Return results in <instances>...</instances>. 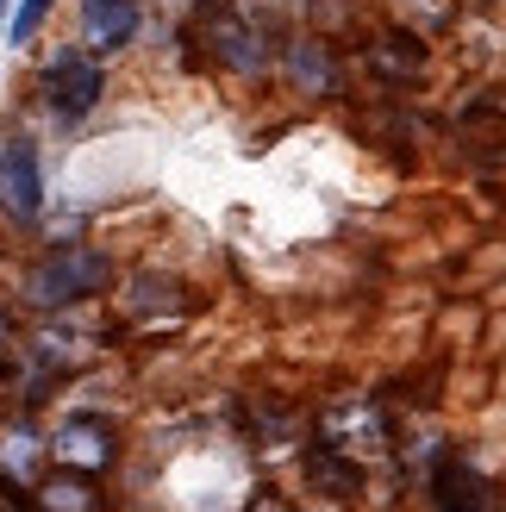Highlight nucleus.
Wrapping results in <instances>:
<instances>
[{
  "label": "nucleus",
  "mask_w": 506,
  "mask_h": 512,
  "mask_svg": "<svg viewBox=\"0 0 506 512\" xmlns=\"http://www.w3.org/2000/svg\"><path fill=\"white\" fill-rule=\"evenodd\" d=\"M482 506H488V481L475 475L463 456H450L432 475V512H482Z\"/></svg>",
  "instance_id": "423d86ee"
},
{
  "label": "nucleus",
  "mask_w": 506,
  "mask_h": 512,
  "mask_svg": "<svg viewBox=\"0 0 506 512\" xmlns=\"http://www.w3.org/2000/svg\"><path fill=\"white\" fill-rule=\"evenodd\" d=\"M132 32H138V0H82V44L94 57L132 44Z\"/></svg>",
  "instance_id": "20e7f679"
},
{
  "label": "nucleus",
  "mask_w": 506,
  "mask_h": 512,
  "mask_svg": "<svg viewBox=\"0 0 506 512\" xmlns=\"http://www.w3.org/2000/svg\"><path fill=\"white\" fill-rule=\"evenodd\" d=\"M50 7H57V0H19V13H13V44H32V32L44 25Z\"/></svg>",
  "instance_id": "0eeeda50"
},
{
  "label": "nucleus",
  "mask_w": 506,
  "mask_h": 512,
  "mask_svg": "<svg viewBox=\"0 0 506 512\" xmlns=\"http://www.w3.org/2000/svg\"><path fill=\"white\" fill-rule=\"evenodd\" d=\"M13 369V325H7V313H0V375Z\"/></svg>",
  "instance_id": "6e6552de"
},
{
  "label": "nucleus",
  "mask_w": 506,
  "mask_h": 512,
  "mask_svg": "<svg viewBox=\"0 0 506 512\" xmlns=\"http://www.w3.org/2000/svg\"><path fill=\"white\" fill-rule=\"evenodd\" d=\"M57 456L75 469H107L113 463V425L107 419H69L57 431Z\"/></svg>",
  "instance_id": "39448f33"
},
{
  "label": "nucleus",
  "mask_w": 506,
  "mask_h": 512,
  "mask_svg": "<svg viewBox=\"0 0 506 512\" xmlns=\"http://www.w3.org/2000/svg\"><path fill=\"white\" fill-rule=\"evenodd\" d=\"M0 7H7V0H0Z\"/></svg>",
  "instance_id": "9d476101"
},
{
  "label": "nucleus",
  "mask_w": 506,
  "mask_h": 512,
  "mask_svg": "<svg viewBox=\"0 0 506 512\" xmlns=\"http://www.w3.org/2000/svg\"><path fill=\"white\" fill-rule=\"evenodd\" d=\"M44 207V169H38V144L32 138H0V213L32 225Z\"/></svg>",
  "instance_id": "f03ea898"
},
{
  "label": "nucleus",
  "mask_w": 506,
  "mask_h": 512,
  "mask_svg": "<svg viewBox=\"0 0 506 512\" xmlns=\"http://www.w3.org/2000/svg\"><path fill=\"white\" fill-rule=\"evenodd\" d=\"M0 512H25V500H13L7 488H0Z\"/></svg>",
  "instance_id": "1a4fd4ad"
},
{
  "label": "nucleus",
  "mask_w": 506,
  "mask_h": 512,
  "mask_svg": "<svg viewBox=\"0 0 506 512\" xmlns=\"http://www.w3.org/2000/svg\"><path fill=\"white\" fill-rule=\"evenodd\" d=\"M100 63L82 57V50H57V57L44 63V100H50V113L57 119H82L94 113V100H100Z\"/></svg>",
  "instance_id": "7ed1b4c3"
},
{
  "label": "nucleus",
  "mask_w": 506,
  "mask_h": 512,
  "mask_svg": "<svg viewBox=\"0 0 506 512\" xmlns=\"http://www.w3.org/2000/svg\"><path fill=\"white\" fill-rule=\"evenodd\" d=\"M107 281H113V263L100 250L63 244V250H50L44 263H32V275H25V300L44 306V313H57V306H75V300L100 294Z\"/></svg>",
  "instance_id": "f257e3e1"
}]
</instances>
